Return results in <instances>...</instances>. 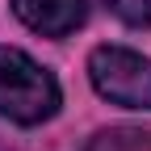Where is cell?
<instances>
[{"instance_id":"cell-1","label":"cell","mask_w":151,"mask_h":151,"mask_svg":"<svg viewBox=\"0 0 151 151\" xmlns=\"http://www.w3.org/2000/svg\"><path fill=\"white\" fill-rule=\"evenodd\" d=\"M59 80L42 63H34L17 46H0V118L17 126H42L59 113Z\"/></svg>"},{"instance_id":"cell-2","label":"cell","mask_w":151,"mask_h":151,"mask_svg":"<svg viewBox=\"0 0 151 151\" xmlns=\"http://www.w3.org/2000/svg\"><path fill=\"white\" fill-rule=\"evenodd\" d=\"M88 80L109 105L151 109V59L130 46H97L88 55Z\"/></svg>"},{"instance_id":"cell-3","label":"cell","mask_w":151,"mask_h":151,"mask_svg":"<svg viewBox=\"0 0 151 151\" xmlns=\"http://www.w3.org/2000/svg\"><path fill=\"white\" fill-rule=\"evenodd\" d=\"M13 13L42 38H67L88 21V0H13Z\"/></svg>"},{"instance_id":"cell-4","label":"cell","mask_w":151,"mask_h":151,"mask_svg":"<svg viewBox=\"0 0 151 151\" xmlns=\"http://www.w3.org/2000/svg\"><path fill=\"white\" fill-rule=\"evenodd\" d=\"M101 4L126 25H151V0H101Z\"/></svg>"}]
</instances>
